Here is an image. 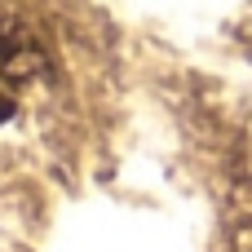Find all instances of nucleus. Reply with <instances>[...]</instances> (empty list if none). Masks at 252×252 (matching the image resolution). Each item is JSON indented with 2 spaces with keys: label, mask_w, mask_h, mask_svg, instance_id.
<instances>
[{
  "label": "nucleus",
  "mask_w": 252,
  "mask_h": 252,
  "mask_svg": "<svg viewBox=\"0 0 252 252\" xmlns=\"http://www.w3.org/2000/svg\"><path fill=\"white\" fill-rule=\"evenodd\" d=\"M9 115H13V102H9V93H4V89H0V124H4V120H9Z\"/></svg>",
  "instance_id": "obj_1"
}]
</instances>
